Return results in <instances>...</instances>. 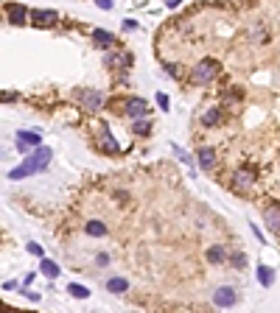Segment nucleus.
Masks as SVG:
<instances>
[{
  "label": "nucleus",
  "mask_w": 280,
  "mask_h": 313,
  "mask_svg": "<svg viewBox=\"0 0 280 313\" xmlns=\"http://www.w3.org/2000/svg\"><path fill=\"white\" fill-rule=\"evenodd\" d=\"M51 156H53L51 148H36L34 154H28L17 168H11V171H9V179H26V176H31V174H39V171H45V168H48Z\"/></svg>",
  "instance_id": "obj_1"
},
{
  "label": "nucleus",
  "mask_w": 280,
  "mask_h": 313,
  "mask_svg": "<svg viewBox=\"0 0 280 313\" xmlns=\"http://www.w3.org/2000/svg\"><path fill=\"white\" fill-rule=\"evenodd\" d=\"M216 76H219V62L216 59H202L199 64H193L191 81L193 84H210Z\"/></svg>",
  "instance_id": "obj_2"
},
{
  "label": "nucleus",
  "mask_w": 280,
  "mask_h": 313,
  "mask_svg": "<svg viewBox=\"0 0 280 313\" xmlns=\"http://www.w3.org/2000/svg\"><path fill=\"white\" fill-rule=\"evenodd\" d=\"M76 98H79V104L84 106V109H90V112L101 109V104H104V95H101L98 90H76Z\"/></svg>",
  "instance_id": "obj_3"
},
{
  "label": "nucleus",
  "mask_w": 280,
  "mask_h": 313,
  "mask_svg": "<svg viewBox=\"0 0 280 313\" xmlns=\"http://www.w3.org/2000/svg\"><path fill=\"white\" fill-rule=\"evenodd\" d=\"M236 302H238V291L233 285L216 288V294H213V305H216V308H233Z\"/></svg>",
  "instance_id": "obj_4"
},
{
  "label": "nucleus",
  "mask_w": 280,
  "mask_h": 313,
  "mask_svg": "<svg viewBox=\"0 0 280 313\" xmlns=\"http://www.w3.org/2000/svg\"><path fill=\"white\" fill-rule=\"evenodd\" d=\"M123 106H126V115H129L132 121H138V118H146V115L151 112L149 104H146L143 98H129V101H126Z\"/></svg>",
  "instance_id": "obj_5"
},
{
  "label": "nucleus",
  "mask_w": 280,
  "mask_h": 313,
  "mask_svg": "<svg viewBox=\"0 0 280 313\" xmlns=\"http://www.w3.org/2000/svg\"><path fill=\"white\" fill-rule=\"evenodd\" d=\"M6 17H9V23H14V26H23L26 17H31V11H28L26 6H20V3H6Z\"/></svg>",
  "instance_id": "obj_6"
},
{
  "label": "nucleus",
  "mask_w": 280,
  "mask_h": 313,
  "mask_svg": "<svg viewBox=\"0 0 280 313\" xmlns=\"http://www.w3.org/2000/svg\"><path fill=\"white\" fill-rule=\"evenodd\" d=\"M263 221H266L272 232H280V204H269L263 210Z\"/></svg>",
  "instance_id": "obj_7"
},
{
  "label": "nucleus",
  "mask_w": 280,
  "mask_h": 313,
  "mask_svg": "<svg viewBox=\"0 0 280 313\" xmlns=\"http://www.w3.org/2000/svg\"><path fill=\"white\" fill-rule=\"evenodd\" d=\"M34 146H39V131H20L17 134V148L23 151V154Z\"/></svg>",
  "instance_id": "obj_8"
},
{
  "label": "nucleus",
  "mask_w": 280,
  "mask_h": 313,
  "mask_svg": "<svg viewBox=\"0 0 280 313\" xmlns=\"http://www.w3.org/2000/svg\"><path fill=\"white\" fill-rule=\"evenodd\" d=\"M205 257H208V263H210V266H221V263L227 260L230 254H227V249H224L221 244H213V246L208 249V254H205Z\"/></svg>",
  "instance_id": "obj_9"
},
{
  "label": "nucleus",
  "mask_w": 280,
  "mask_h": 313,
  "mask_svg": "<svg viewBox=\"0 0 280 313\" xmlns=\"http://www.w3.org/2000/svg\"><path fill=\"white\" fill-rule=\"evenodd\" d=\"M252 182H255V176L249 174V171H236V176H233V188H236L238 193L249 190V188H252Z\"/></svg>",
  "instance_id": "obj_10"
},
{
  "label": "nucleus",
  "mask_w": 280,
  "mask_h": 313,
  "mask_svg": "<svg viewBox=\"0 0 280 313\" xmlns=\"http://www.w3.org/2000/svg\"><path fill=\"white\" fill-rule=\"evenodd\" d=\"M196 162H199L202 171H210V168L216 165V154H213V148H199V151H196Z\"/></svg>",
  "instance_id": "obj_11"
},
{
  "label": "nucleus",
  "mask_w": 280,
  "mask_h": 313,
  "mask_svg": "<svg viewBox=\"0 0 280 313\" xmlns=\"http://www.w3.org/2000/svg\"><path fill=\"white\" fill-rule=\"evenodd\" d=\"M98 148H101L104 154H118V143H115V137L106 129L98 134Z\"/></svg>",
  "instance_id": "obj_12"
},
{
  "label": "nucleus",
  "mask_w": 280,
  "mask_h": 313,
  "mask_svg": "<svg viewBox=\"0 0 280 313\" xmlns=\"http://www.w3.org/2000/svg\"><path fill=\"white\" fill-rule=\"evenodd\" d=\"M31 17H34V23H36V26H53V23H56V11L34 9V11H31Z\"/></svg>",
  "instance_id": "obj_13"
},
{
  "label": "nucleus",
  "mask_w": 280,
  "mask_h": 313,
  "mask_svg": "<svg viewBox=\"0 0 280 313\" xmlns=\"http://www.w3.org/2000/svg\"><path fill=\"white\" fill-rule=\"evenodd\" d=\"M93 42H96L98 48H104V51H106V48H112L115 39H112V34H109V31H104V28H96V31H93Z\"/></svg>",
  "instance_id": "obj_14"
},
{
  "label": "nucleus",
  "mask_w": 280,
  "mask_h": 313,
  "mask_svg": "<svg viewBox=\"0 0 280 313\" xmlns=\"http://www.w3.org/2000/svg\"><path fill=\"white\" fill-rule=\"evenodd\" d=\"M39 271H42L48 280H56V277H59V266H56L53 260H48V257H42V263H39Z\"/></svg>",
  "instance_id": "obj_15"
},
{
  "label": "nucleus",
  "mask_w": 280,
  "mask_h": 313,
  "mask_svg": "<svg viewBox=\"0 0 280 313\" xmlns=\"http://www.w3.org/2000/svg\"><path fill=\"white\" fill-rule=\"evenodd\" d=\"M84 232L93 235V238H101V235H106V224H101V221H87V224H84Z\"/></svg>",
  "instance_id": "obj_16"
},
{
  "label": "nucleus",
  "mask_w": 280,
  "mask_h": 313,
  "mask_svg": "<svg viewBox=\"0 0 280 313\" xmlns=\"http://www.w3.org/2000/svg\"><path fill=\"white\" fill-rule=\"evenodd\" d=\"M106 288H109V294H126V288H129V282L123 277H112L109 282H106Z\"/></svg>",
  "instance_id": "obj_17"
},
{
  "label": "nucleus",
  "mask_w": 280,
  "mask_h": 313,
  "mask_svg": "<svg viewBox=\"0 0 280 313\" xmlns=\"http://www.w3.org/2000/svg\"><path fill=\"white\" fill-rule=\"evenodd\" d=\"M258 282H261L263 288H269L272 282H275V271L266 269V266H258Z\"/></svg>",
  "instance_id": "obj_18"
},
{
  "label": "nucleus",
  "mask_w": 280,
  "mask_h": 313,
  "mask_svg": "<svg viewBox=\"0 0 280 313\" xmlns=\"http://www.w3.org/2000/svg\"><path fill=\"white\" fill-rule=\"evenodd\" d=\"M227 260H230V266H233V269H246V263H249L244 252H230Z\"/></svg>",
  "instance_id": "obj_19"
},
{
  "label": "nucleus",
  "mask_w": 280,
  "mask_h": 313,
  "mask_svg": "<svg viewBox=\"0 0 280 313\" xmlns=\"http://www.w3.org/2000/svg\"><path fill=\"white\" fill-rule=\"evenodd\" d=\"M132 131H135V134H140V137H146V134L151 131V126H149V121H146V118H138V121L132 123Z\"/></svg>",
  "instance_id": "obj_20"
},
{
  "label": "nucleus",
  "mask_w": 280,
  "mask_h": 313,
  "mask_svg": "<svg viewBox=\"0 0 280 313\" xmlns=\"http://www.w3.org/2000/svg\"><path fill=\"white\" fill-rule=\"evenodd\" d=\"M219 118H221L219 109H208V112L202 115V126H216V123H219Z\"/></svg>",
  "instance_id": "obj_21"
},
{
  "label": "nucleus",
  "mask_w": 280,
  "mask_h": 313,
  "mask_svg": "<svg viewBox=\"0 0 280 313\" xmlns=\"http://www.w3.org/2000/svg\"><path fill=\"white\" fill-rule=\"evenodd\" d=\"M68 291H70V296H76V299H87V296H90V291L84 285H79V282H70Z\"/></svg>",
  "instance_id": "obj_22"
},
{
  "label": "nucleus",
  "mask_w": 280,
  "mask_h": 313,
  "mask_svg": "<svg viewBox=\"0 0 280 313\" xmlns=\"http://www.w3.org/2000/svg\"><path fill=\"white\" fill-rule=\"evenodd\" d=\"M166 73H168L171 78H176V81L182 78V67H176L174 62H166Z\"/></svg>",
  "instance_id": "obj_23"
},
{
  "label": "nucleus",
  "mask_w": 280,
  "mask_h": 313,
  "mask_svg": "<svg viewBox=\"0 0 280 313\" xmlns=\"http://www.w3.org/2000/svg\"><path fill=\"white\" fill-rule=\"evenodd\" d=\"M96 6H98V9H104V11H112L115 0H96Z\"/></svg>",
  "instance_id": "obj_24"
},
{
  "label": "nucleus",
  "mask_w": 280,
  "mask_h": 313,
  "mask_svg": "<svg viewBox=\"0 0 280 313\" xmlns=\"http://www.w3.org/2000/svg\"><path fill=\"white\" fill-rule=\"evenodd\" d=\"M157 104H160L163 112H168V95H166V93H160V95H157Z\"/></svg>",
  "instance_id": "obj_25"
},
{
  "label": "nucleus",
  "mask_w": 280,
  "mask_h": 313,
  "mask_svg": "<svg viewBox=\"0 0 280 313\" xmlns=\"http://www.w3.org/2000/svg\"><path fill=\"white\" fill-rule=\"evenodd\" d=\"M174 151H176V156H179V159H182V162H191V156L185 154V151H182V148H179V146H174Z\"/></svg>",
  "instance_id": "obj_26"
},
{
  "label": "nucleus",
  "mask_w": 280,
  "mask_h": 313,
  "mask_svg": "<svg viewBox=\"0 0 280 313\" xmlns=\"http://www.w3.org/2000/svg\"><path fill=\"white\" fill-rule=\"evenodd\" d=\"M123 28H126V31H132V28H138V20H126V23H123Z\"/></svg>",
  "instance_id": "obj_27"
},
{
  "label": "nucleus",
  "mask_w": 280,
  "mask_h": 313,
  "mask_svg": "<svg viewBox=\"0 0 280 313\" xmlns=\"http://www.w3.org/2000/svg\"><path fill=\"white\" fill-rule=\"evenodd\" d=\"M28 252H31V254H42V249H39L36 244H28Z\"/></svg>",
  "instance_id": "obj_28"
},
{
  "label": "nucleus",
  "mask_w": 280,
  "mask_h": 313,
  "mask_svg": "<svg viewBox=\"0 0 280 313\" xmlns=\"http://www.w3.org/2000/svg\"><path fill=\"white\" fill-rule=\"evenodd\" d=\"M96 260H98V266H106V263H109V257H106V254H98Z\"/></svg>",
  "instance_id": "obj_29"
},
{
  "label": "nucleus",
  "mask_w": 280,
  "mask_h": 313,
  "mask_svg": "<svg viewBox=\"0 0 280 313\" xmlns=\"http://www.w3.org/2000/svg\"><path fill=\"white\" fill-rule=\"evenodd\" d=\"M3 288H6V291H17V282H11L9 280V282H3Z\"/></svg>",
  "instance_id": "obj_30"
},
{
  "label": "nucleus",
  "mask_w": 280,
  "mask_h": 313,
  "mask_svg": "<svg viewBox=\"0 0 280 313\" xmlns=\"http://www.w3.org/2000/svg\"><path fill=\"white\" fill-rule=\"evenodd\" d=\"M179 3H182V0H166V6H168V9H176Z\"/></svg>",
  "instance_id": "obj_31"
}]
</instances>
